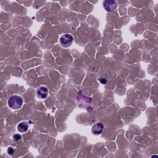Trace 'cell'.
<instances>
[{
    "mask_svg": "<svg viewBox=\"0 0 158 158\" xmlns=\"http://www.w3.org/2000/svg\"><path fill=\"white\" fill-rule=\"evenodd\" d=\"M77 102L78 106L81 108H85L89 110V109H92L90 107V104L92 102V98L86 97L82 94L80 92L78 93L77 96Z\"/></svg>",
    "mask_w": 158,
    "mask_h": 158,
    "instance_id": "obj_1",
    "label": "cell"
},
{
    "mask_svg": "<svg viewBox=\"0 0 158 158\" xmlns=\"http://www.w3.org/2000/svg\"><path fill=\"white\" fill-rule=\"evenodd\" d=\"M23 104V99L21 97L17 95H13L8 99V105L12 109H20Z\"/></svg>",
    "mask_w": 158,
    "mask_h": 158,
    "instance_id": "obj_2",
    "label": "cell"
},
{
    "mask_svg": "<svg viewBox=\"0 0 158 158\" xmlns=\"http://www.w3.org/2000/svg\"><path fill=\"white\" fill-rule=\"evenodd\" d=\"M59 41H60V44L62 47L67 48L72 44L73 41V38L71 35L67 33L60 36L59 39Z\"/></svg>",
    "mask_w": 158,
    "mask_h": 158,
    "instance_id": "obj_3",
    "label": "cell"
},
{
    "mask_svg": "<svg viewBox=\"0 0 158 158\" xmlns=\"http://www.w3.org/2000/svg\"><path fill=\"white\" fill-rule=\"evenodd\" d=\"M103 7L107 12H112L117 7V3L114 0H106L103 2Z\"/></svg>",
    "mask_w": 158,
    "mask_h": 158,
    "instance_id": "obj_4",
    "label": "cell"
},
{
    "mask_svg": "<svg viewBox=\"0 0 158 158\" xmlns=\"http://www.w3.org/2000/svg\"><path fill=\"white\" fill-rule=\"evenodd\" d=\"M104 125L101 122H98L95 123L92 127V133L94 135H101L103 131Z\"/></svg>",
    "mask_w": 158,
    "mask_h": 158,
    "instance_id": "obj_5",
    "label": "cell"
},
{
    "mask_svg": "<svg viewBox=\"0 0 158 158\" xmlns=\"http://www.w3.org/2000/svg\"><path fill=\"white\" fill-rule=\"evenodd\" d=\"M37 96L40 99H44L48 95V89L44 86H40L36 89Z\"/></svg>",
    "mask_w": 158,
    "mask_h": 158,
    "instance_id": "obj_6",
    "label": "cell"
},
{
    "mask_svg": "<svg viewBox=\"0 0 158 158\" xmlns=\"http://www.w3.org/2000/svg\"><path fill=\"white\" fill-rule=\"evenodd\" d=\"M28 125L27 123L25 122H22L17 125V130L19 131H20L21 133L27 131L28 130Z\"/></svg>",
    "mask_w": 158,
    "mask_h": 158,
    "instance_id": "obj_7",
    "label": "cell"
},
{
    "mask_svg": "<svg viewBox=\"0 0 158 158\" xmlns=\"http://www.w3.org/2000/svg\"><path fill=\"white\" fill-rule=\"evenodd\" d=\"M7 152L9 156H12L14 152V149L12 147H9L7 150Z\"/></svg>",
    "mask_w": 158,
    "mask_h": 158,
    "instance_id": "obj_8",
    "label": "cell"
},
{
    "mask_svg": "<svg viewBox=\"0 0 158 158\" xmlns=\"http://www.w3.org/2000/svg\"><path fill=\"white\" fill-rule=\"evenodd\" d=\"M21 136L19 134H15V135H13V139L15 140V141H20L21 139Z\"/></svg>",
    "mask_w": 158,
    "mask_h": 158,
    "instance_id": "obj_9",
    "label": "cell"
},
{
    "mask_svg": "<svg viewBox=\"0 0 158 158\" xmlns=\"http://www.w3.org/2000/svg\"><path fill=\"white\" fill-rule=\"evenodd\" d=\"M98 80L100 81V83L101 84L105 85V84L107 83V80L106 78H99Z\"/></svg>",
    "mask_w": 158,
    "mask_h": 158,
    "instance_id": "obj_10",
    "label": "cell"
}]
</instances>
